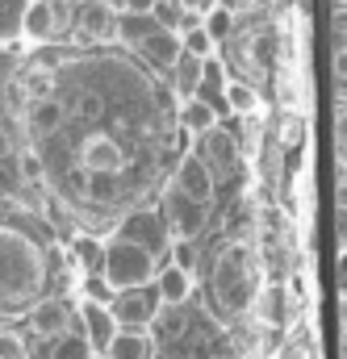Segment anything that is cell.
Returning a JSON list of instances; mask_svg holds the SVG:
<instances>
[{
    "label": "cell",
    "instance_id": "18",
    "mask_svg": "<svg viewBox=\"0 0 347 359\" xmlns=\"http://www.w3.org/2000/svg\"><path fill=\"white\" fill-rule=\"evenodd\" d=\"M180 126L188 130V134H209V130H218V113H214V104L205 100V96H192V100H184L180 104Z\"/></svg>",
    "mask_w": 347,
    "mask_h": 359
},
{
    "label": "cell",
    "instance_id": "24",
    "mask_svg": "<svg viewBox=\"0 0 347 359\" xmlns=\"http://www.w3.org/2000/svg\"><path fill=\"white\" fill-rule=\"evenodd\" d=\"M164 339H180L184 334V326H188V313L180 309V305H159V313H155V322H151Z\"/></svg>",
    "mask_w": 347,
    "mask_h": 359
},
{
    "label": "cell",
    "instance_id": "19",
    "mask_svg": "<svg viewBox=\"0 0 347 359\" xmlns=\"http://www.w3.org/2000/svg\"><path fill=\"white\" fill-rule=\"evenodd\" d=\"M201 67H205V59H192V55H180L172 63V92L180 100H192V96H197L201 80H205Z\"/></svg>",
    "mask_w": 347,
    "mask_h": 359
},
{
    "label": "cell",
    "instance_id": "25",
    "mask_svg": "<svg viewBox=\"0 0 347 359\" xmlns=\"http://www.w3.org/2000/svg\"><path fill=\"white\" fill-rule=\"evenodd\" d=\"M226 104L235 113H256L260 109V92L251 88V84H243V80H230L226 84Z\"/></svg>",
    "mask_w": 347,
    "mask_h": 359
},
{
    "label": "cell",
    "instance_id": "12",
    "mask_svg": "<svg viewBox=\"0 0 347 359\" xmlns=\"http://www.w3.org/2000/svg\"><path fill=\"white\" fill-rule=\"evenodd\" d=\"M21 121H25V134H30L34 142H38V138H51V134H59V126L67 121V104H63V100H55V96L25 100Z\"/></svg>",
    "mask_w": 347,
    "mask_h": 359
},
{
    "label": "cell",
    "instance_id": "29",
    "mask_svg": "<svg viewBox=\"0 0 347 359\" xmlns=\"http://www.w3.org/2000/svg\"><path fill=\"white\" fill-rule=\"evenodd\" d=\"M72 113H76V117H84V121L100 117V113H105V96H100V92H92V88L76 92V100H72Z\"/></svg>",
    "mask_w": 347,
    "mask_h": 359
},
{
    "label": "cell",
    "instance_id": "31",
    "mask_svg": "<svg viewBox=\"0 0 347 359\" xmlns=\"http://www.w3.org/2000/svg\"><path fill=\"white\" fill-rule=\"evenodd\" d=\"M151 8H155V0H122L126 17H151Z\"/></svg>",
    "mask_w": 347,
    "mask_h": 359
},
{
    "label": "cell",
    "instance_id": "14",
    "mask_svg": "<svg viewBox=\"0 0 347 359\" xmlns=\"http://www.w3.org/2000/svg\"><path fill=\"white\" fill-rule=\"evenodd\" d=\"M30 330L38 334V339H59V334H67V326H72V305L67 301H38L30 313Z\"/></svg>",
    "mask_w": 347,
    "mask_h": 359
},
{
    "label": "cell",
    "instance_id": "30",
    "mask_svg": "<svg viewBox=\"0 0 347 359\" xmlns=\"http://www.w3.org/2000/svg\"><path fill=\"white\" fill-rule=\"evenodd\" d=\"M0 359H30L25 347H21V339L8 334V330H0Z\"/></svg>",
    "mask_w": 347,
    "mask_h": 359
},
{
    "label": "cell",
    "instance_id": "11",
    "mask_svg": "<svg viewBox=\"0 0 347 359\" xmlns=\"http://www.w3.org/2000/svg\"><path fill=\"white\" fill-rule=\"evenodd\" d=\"M76 29L88 42H113L117 38V13L109 0H80L76 4Z\"/></svg>",
    "mask_w": 347,
    "mask_h": 359
},
{
    "label": "cell",
    "instance_id": "7",
    "mask_svg": "<svg viewBox=\"0 0 347 359\" xmlns=\"http://www.w3.org/2000/svg\"><path fill=\"white\" fill-rule=\"evenodd\" d=\"M164 226H168V238L176 243H192L201 230H205V222H209V213L201 209V205H192V201H184L180 192H168V201H164Z\"/></svg>",
    "mask_w": 347,
    "mask_h": 359
},
{
    "label": "cell",
    "instance_id": "3",
    "mask_svg": "<svg viewBox=\"0 0 347 359\" xmlns=\"http://www.w3.org/2000/svg\"><path fill=\"white\" fill-rule=\"evenodd\" d=\"M76 21V4L72 0H30L25 17H21V34L34 42H51L59 34H67Z\"/></svg>",
    "mask_w": 347,
    "mask_h": 359
},
{
    "label": "cell",
    "instance_id": "15",
    "mask_svg": "<svg viewBox=\"0 0 347 359\" xmlns=\"http://www.w3.org/2000/svg\"><path fill=\"white\" fill-rule=\"evenodd\" d=\"M151 288H155L159 305H184V301H188V292H192V276H188V271H180L176 264H168V268L155 271Z\"/></svg>",
    "mask_w": 347,
    "mask_h": 359
},
{
    "label": "cell",
    "instance_id": "33",
    "mask_svg": "<svg viewBox=\"0 0 347 359\" xmlns=\"http://www.w3.org/2000/svg\"><path fill=\"white\" fill-rule=\"evenodd\" d=\"M0 155H17V147H13V134H8V130H0Z\"/></svg>",
    "mask_w": 347,
    "mask_h": 359
},
{
    "label": "cell",
    "instance_id": "34",
    "mask_svg": "<svg viewBox=\"0 0 347 359\" xmlns=\"http://www.w3.org/2000/svg\"><path fill=\"white\" fill-rule=\"evenodd\" d=\"M4 113H8V104H4V88H0V121H4Z\"/></svg>",
    "mask_w": 347,
    "mask_h": 359
},
{
    "label": "cell",
    "instance_id": "23",
    "mask_svg": "<svg viewBox=\"0 0 347 359\" xmlns=\"http://www.w3.org/2000/svg\"><path fill=\"white\" fill-rule=\"evenodd\" d=\"M84 196L96 205H113L122 196V184H117V176H88L84 172Z\"/></svg>",
    "mask_w": 347,
    "mask_h": 359
},
{
    "label": "cell",
    "instance_id": "13",
    "mask_svg": "<svg viewBox=\"0 0 347 359\" xmlns=\"http://www.w3.org/2000/svg\"><path fill=\"white\" fill-rule=\"evenodd\" d=\"M80 322H84V339L92 351H105L109 343H113V334H117V322H113V313H109V305L105 301H84L80 305Z\"/></svg>",
    "mask_w": 347,
    "mask_h": 359
},
{
    "label": "cell",
    "instance_id": "16",
    "mask_svg": "<svg viewBox=\"0 0 347 359\" xmlns=\"http://www.w3.org/2000/svg\"><path fill=\"white\" fill-rule=\"evenodd\" d=\"M109 359H155V339L151 330H117L113 343L105 347Z\"/></svg>",
    "mask_w": 347,
    "mask_h": 359
},
{
    "label": "cell",
    "instance_id": "6",
    "mask_svg": "<svg viewBox=\"0 0 347 359\" xmlns=\"http://www.w3.org/2000/svg\"><path fill=\"white\" fill-rule=\"evenodd\" d=\"M214 292H218V305L226 313H239L243 301H247V268L235 251H222L218 264H214Z\"/></svg>",
    "mask_w": 347,
    "mask_h": 359
},
{
    "label": "cell",
    "instance_id": "2",
    "mask_svg": "<svg viewBox=\"0 0 347 359\" xmlns=\"http://www.w3.org/2000/svg\"><path fill=\"white\" fill-rule=\"evenodd\" d=\"M159 271V259L147 255L143 247L126 243V238H109L105 255H100V280L113 292H130V288H147Z\"/></svg>",
    "mask_w": 347,
    "mask_h": 359
},
{
    "label": "cell",
    "instance_id": "17",
    "mask_svg": "<svg viewBox=\"0 0 347 359\" xmlns=\"http://www.w3.org/2000/svg\"><path fill=\"white\" fill-rule=\"evenodd\" d=\"M138 55H143V59H151L155 67L172 72V63L184 55V50H180V38H176V34H168V29H155V34L138 46Z\"/></svg>",
    "mask_w": 347,
    "mask_h": 359
},
{
    "label": "cell",
    "instance_id": "8",
    "mask_svg": "<svg viewBox=\"0 0 347 359\" xmlns=\"http://www.w3.org/2000/svg\"><path fill=\"white\" fill-rule=\"evenodd\" d=\"M172 188L184 196V201H192V205H201V209H209L214 205V192H218V180L209 176V168L188 151L184 159H180V168H176V180Z\"/></svg>",
    "mask_w": 347,
    "mask_h": 359
},
{
    "label": "cell",
    "instance_id": "1",
    "mask_svg": "<svg viewBox=\"0 0 347 359\" xmlns=\"http://www.w3.org/2000/svg\"><path fill=\"white\" fill-rule=\"evenodd\" d=\"M46 284V259L34 238L13 226H0V305L34 301Z\"/></svg>",
    "mask_w": 347,
    "mask_h": 359
},
{
    "label": "cell",
    "instance_id": "9",
    "mask_svg": "<svg viewBox=\"0 0 347 359\" xmlns=\"http://www.w3.org/2000/svg\"><path fill=\"white\" fill-rule=\"evenodd\" d=\"M80 168L88 176H117L126 168V151L117 147L113 134H88L80 142Z\"/></svg>",
    "mask_w": 347,
    "mask_h": 359
},
{
    "label": "cell",
    "instance_id": "27",
    "mask_svg": "<svg viewBox=\"0 0 347 359\" xmlns=\"http://www.w3.org/2000/svg\"><path fill=\"white\" fill-rule=\"evenodd\" d=\"M180 50L192 55V59H209V50H214V34H209L205 25H197V29L180 34Z\"/></svg>",
    "mask_w": 347,
    "mask_h": 359
},
{
    "label": "cell",
    "instance_id": "26",
    "mask_svg": "<svg viewBox=\"0 0 347 359\" xmlns=\"http://www.w3.org/2000/svg\"><path fill=\"white\" fill-rule=\"evenodd\" d=\"M51 359H96V351L88 347L80 334H59L51 343Z\"/></svg>",
    "mask_w": 347,
    "mask_h": 359
},
{
    "label": "cell",
    "instance_id": "10",
    "mask_svg": "<svg viewBox=\"0 0 347 359\" xmlns=\"http://www.w3.org/2000/svg\"><path fill=\"white\" fill-rule=\"evenodd\" d=\"M192 155L209 168V176H214V180L230 176V172L239 168V147H235V138H230L226 130H209V134H201Z\"/></svg>",
    "mask_w": 347,
    "mask_h": 359
},
{
    "label": "cell",
    "instance_id": "32",
    "mask_svg": "<svg viewBox=\"0 0 347 359\" xmlns=\"http://www.w3.org/2000/svg\"><path fill=\"white\" fill-rule=\"evenodd\" d=\"M180 8H184V13H192V17H201V13H209V8H214V0H180Z\"/></svg>",
    "mask_w": 347,
    "mask_h": 359
},
{
    "label": "cell",
    "instance_id": "20",
    "mask_svg": "<svg viewBox=\"0 0 347 359\" xmlns=\"http://www.w3.org/2000/svg\"><path fill=\"white\" fill-rule=\"evenodd\" d=\"M155 29H159L155 17H126V13H117V38H113V42H122V46H143Z\"/></svg>",
    "mask_w": 347,
    "mask_h": 359
},
{
    "label": "cell",
    "instance_id": "5",
    "mask_svg": "<svg viewBox=\"0 0 347 359\" xmlns=\"http://www.w3.org/2000/svg\"><path fill=\"white\" fill-rule=\"evenodd\" d=\"M109 313H113L117 330H151V322L159 313V297H155L151 284L147 288H130V292H117L109 301Z\"/></svg>",
    "mask_w": 347,
    "mask_h": 359
},
{
    "label": "cell",
    "instance_id": "22",
    "mask_svg": "<svg viewBox=\"0 0 347 359\" xmlns=\"http://www.w3.org/2000/svg\"><path fill=\"white\" fill-rule=\"evenodd\" d=\"M17 88L25 92V100H42V96H51V88H55V72L51 67H30Z\"/></svg>",
    "mask_w": 347,
    "mask_h": 359
},
{
    "label": "cell",
    "instance_id": "28",
    "mask_svg": "<svg viewBox=\"0 0 347 359\" xmlns=\"http://www.w3.org/2000/svg\"><path fill=\"white\" fill-rule=\"evenodd\" d=\"M13 159H17V180H21V184H38V180H42V155H38L34 147H21Z\"/></svg>",
    "mask_w": 347,
    "mask_h": 359
},
{
    "label": "cell",
    "instance_id": "4",
    "mask_svg": "<svg viewBox=\"0 0 347 359\" xmlns=\"http://www.w3.org/2000/svg\"><path fill=\"white\" fill-rule=\"evenodd\" d=\"M113 238H126V243H134V247H143L147 255H164V251H172V238H168V226H164V217L155 213V209H138V213H130L117 230H113Z\"/></svg>",
    "mask_w": 347,
    "mask_h": 359
},
{
    "label": "cell",
    "instance_id": "21",
    "mask_svg": "<svg viewBox=\"0 0 347 359\" xmlns=\"http://www.w3.org/2000/svg\"><path fill=\"white\" fill-rule=\"evenodd\" d=\"M30 0H0V42H17L21 38V17H25Z\"/></svg>",
    "mask_w": 347,
    "mask_h": 359
}]
</instances>
